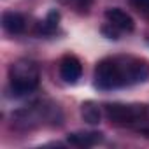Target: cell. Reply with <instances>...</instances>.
<instances>
[{
    "label": "cell",
    "mask_w": 149,
    "mask_h": 149,
    "mask_svg": "<svg viewBox=\"0 0 149 149\" xmlns=\"http://www.w3.org/2000/svg\"><path fill=\"white\" fill-rule=\"evenodd\" d=\"M149 79V61L135 56H107L93 72V86L100 91H114L146 83Z\"/></svg>",
    "instance_id": "cell-1"
},
{
    "label": "cell",
    "mask_w": 149,
    "mask_h": 149,
    "mask_svg": "<svg viewBox=\"0 0 149 149\" xmlns=\"http://www.w3.org/2000/svg\"><path fill=\"white\" fill-rule=\"evenodd\" d=\"M61 111L54 104L35 102L13 114V125L19 130H32L42 125H60Z\"/></svg>",
    "instance_id": "cell-2"
},
{
    "label": "cell",
    "mask_w": 149,
    "mask_h": 149,
    "mask_svg": "<svg viewBox=\"0 0 149 149\" xmlns=\"http://www.w3.org/2000/svg\"><path fill=\"white\" fill-rule=\"evenodd\" d=\"M104 111L111 125L121 128H137L142 133H149V111L146 105L107 104Z\"/></svg>",
    "instance_id": "cell-3"
},
{
    "label": "cell",
    "mask_w": 149,
    "mask_h": 149,
    "mask_svg": "<svg viewBox=\"0 0 149 149\" xmlns=\"http://www.w3.org/2000/svg\"><path fill=\"white\" fill-rule=\"evenodd\" d=\"M40 74L35 61L28 58L16 60L9 67V86L14 97H23L39 88Z\"/></svg>",
    "instance_id": "cell-4"
},
{
    "label": "cell",
    "mask_w": 149,
    "mask_h": 149,
    "mask_svg": "<svg viewBox=\"0 0 149 149\" xmlns=\"http://www.w3.org/2000/svg\"><path fill=\"white\" fill-rule=\"evenodd\" d=\"M58 70H60V77L68 84H76L83 76V65H81L79 58L74 54H65L60 60Z\"/></svg>",
    "instance_id": "cell-5"
},
{
    "label": "cell",
    "mask_w": 149,
    "mask_h": 149,
    "mask_svg": "<svg viewBox=\"0 0 149 149\" xmlns=\"http://www.w3.org/2000/svg\"><path fill=\"white\" fill-rule=\"evenodd\" d=\"M105 19H107L109 25H112V26L118 28L119 32H126V33H130V32H133V28H135V21H133V18H132L126 11L119 9V7L107 9V11H105Z\"/></svg>",
    "instance_id": "cell-6"
},
{
    "label": "cell",
    "mask_w": 149,
    "mask_h": 149,
    "mask_svg": "<svg viewBox=\"0 0 149 149\" xmlns=\"http://www.w3.org/2000/svg\"><path fill=\"white\" fill-rule=\"evenodd\" d=\"M2 26L9 35H19L26 28V19L16 11H6L2 14Z\"/></svg>",
    "instance_id": "cell-7"
},
{
    "label": "cell",
    "mask_w": 149,
    "mask_h": 149,
    "mask_svg": "<svg viewBox=\"0 0 149 149\" xmlns=\"http://www.w3.org/2000/svg\"><path fill=\"white\" fill-rule=\"evenodd\" d=\"M102 133L98 132H77V133H68L67 142L74 147H93L98 142H102Z\"/></svg>",
    "instance_id": "cell-8"
},
{
    "label": "cell",
    "mask_w": 149,
    "mask_h": 149,
    "mask_svg": "<svg viewBox=\"0 0 149 149\" xmlns=\"http://www.w3.org/2000/svg\"><path fill=\"white\" fill-rule=\"evenodd\" d=\"M58 21H60V13H58V11H51V13H47L46 19L39 23L37 32H39L40 35H51V33L56 32V28H58Z\"/></svg>",
    "instance_id": "cell-9"
},
{
    "label": "cell",
    "mask_w": 149,
    "mask_h": 149,
    "mask_svg": "<svg viewBox=\"0 0 149 149\" xmlns=\"http://www.w3.org/2000/svg\"><path fill=\"white\" fill-rule=\"evenodd\" d=\"M81 116L88 125H98L100 123V107L95 102H84L81 105Z\"/></svg>",
    "instance_id": "cell-10"
},
{
    "label": "cell",
    "mask_w": 149,
    "mask_h": 149,
    "mask_svg": "<svg viewBox=\"0 0 149 149\" xmlns=\"http://www.w3.org/2000/svg\"><path fill=\"white\" fill-rule=\"evenodd\" d=\"M128 2L137 13H140V14L149 18V0H128Z\"/></svg>",
    "instance_id": "cell-11"
},
{
    "label": "cell",
    "mask_w": 149,
    "mask_h": 149,
    "mask_svg": "<svg viewBox=\"0 0 149 149\" xmlns=\"http://www.w3.org/2000/svg\"><path fill=\"white\" fill-rule=\"evenodd\" d=\"M102 33H104V35H107L109 39H114V40H116V39H119V30H118V28H114V26H112V25H109V23L102 28Z\"/></svg>",
    "instance_id": "cell-12"
},
{
    "label": "cell",
    "mask_w": 149,
    "mask_h": 149,
    "mask_svg": "<svg viewBox=\"0 0 149 149\" xmlns=\"http://www.w3.org/2000/svg\"><path fill=\"white\" fill-rule=\"evenodd\" d=\"M63 2H72V4L76 6L77 9H81V11H86V9L91 6V2H93V0H63Z\"/></svg>",
    "instance_id": "cell-13"
}]
</instances>
